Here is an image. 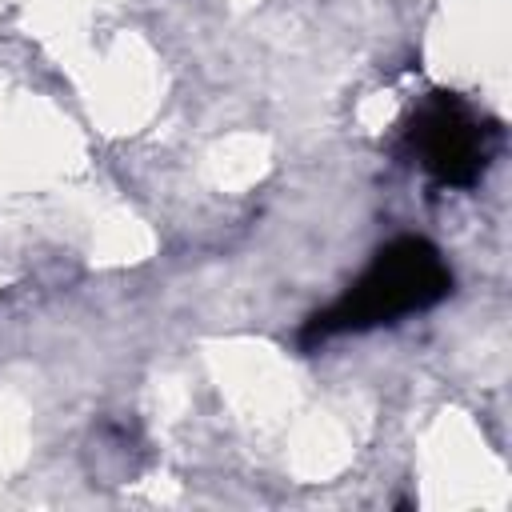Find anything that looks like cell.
I'll list each match as a JSON object with an SVG mask.
<instances>
[{"mask_svg":"<svg viewBox=\"0 0 512 512\" xmlns=\"http://www.w3.org/2000/svg\"><path fill=\"white\" fill-rule=\"evenodd\" d=\"M452 296V268L444 252L424 236H396L372 252L364 272L320 312H312L296 336L304 352L372 328L420 316Z\"/></svg>","mask_w":512,"mask_h":512,"instance_id":"cell-1","label":"cell"},{"mask_svg":"<svg viewBox=\"0 0 512 512\" xmlns=\"http://www.w3.org/2000/svg\"><path fill=\"white\" fill-rule=\"evenodd\" d=\"M500 144V120L448 88H432L400 128V156L448 192H472L500 156Z\"/></svg>","mask_w":512,"mask_h":512,"instance_id":"cell-2","label":"cell"}]
</instances>
